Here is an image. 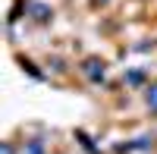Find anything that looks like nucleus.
Segmentation results:
<instances>
[{
    "label": "nucleus",
    "mask_w": 157,
    "mask_h": 154,
    "mask_svg": "<svg viewBox=\"0 0 157 154\" xmlns=\"http://www.w3.org/2000/svg\"><path fill=\"white\" fill-rule=\"evenodd\" d=\"M22 154H47V145H44V138H32V142H25Z\"/></svg>",
    "instance_id": "nucleus-5"
},
{
    "label": "nucleus",
    "mask_w": 157,
    "mask_h": 154,
    "mask_svg": "<svg viewBox=\"0 0 157 154\" xmlns=\"http://www.w3.org/2000/svg\"><path fill=\"white\" fill-rule=\"evenodd\" d=\"M151 151V138H135V142H126V145H116V151L126 154V151Z\"/></svg>",
    "instance_id": "nucleus-3"
},
{
    "label": "nucleus",
    "mask_w": 157,
    "mask_h": 154,
    "mask_svg": "<svg viewBox=\"0 0 157 154\" xmlns=\"http://www.w3.org/2000/svg\"><path fill=\"white\" fill-rule=\"evenodd\" d=\"M145 98H148V110H151V113H157V85H151V88H148V94H145Z\"/></svg>",
    "instance_id": "nucleus-6"
},
{
    "label": "nucleus",
    "mask_w": 157,
    "mask_h": 154,
    "mask_svg": "<svg viewBox=\"0 0 157 154\" xmlns=\"http://www.w3.org/2000/svg\"><path fill=\"white\" fill-rule=\"evenodd\" d=\"M145 79H148V72H145V69H129V72L123 75V82H126V85H145Z\"/></svg>",
    "instance_id": "nucleus-4"
},
{
    "label": "nucleus",
    "mask_w": 157,
    "mask_h": 154,
    "mask_svg": "<svg viewBox=\"0 0 157 154\" xmlns=\"http://www.w3.org/2000/svg\"><path fill=\"white\" fill-rule=\"evenodd\" d=\"M25 13H29L32 19H38V22H47L50 16H54V10H50L47 3H38V0H29V3H25Z\"/></svg>",
    "instance_id": "nucleus-2"
},
{
    "label": "nucleus",
    "mask_w": 157,
    "mask_h": 154,
    "mask_svg": "<svg viewBox=\"0 0 157 154\" xmlns=\"http://www.w3.org/2000/svg\"><path fill=\"white\" fill-rule=\"evenodd\" d=\"M0 154H16V151H13V145H3V148H0Z\"/></svg>",
    "instance_id": "nucleus-7"
},
{
    "label": "nucleus",
    "mask_w": 157,
    "mask_h": 154,
    "mask_svg": "<svg viewBox=\"0 0 157 154\" xmlns=\"http://www.w3.org/2000/svg\"><path fill=\"white\" fill-rule=\"evenodd\" d=\"M82 69H85V75H88L91 82H104V79H107V66H104L98 57H88Z\"/></svg>",
    "instance_id": "nucleus-1"
}]
</instances>
